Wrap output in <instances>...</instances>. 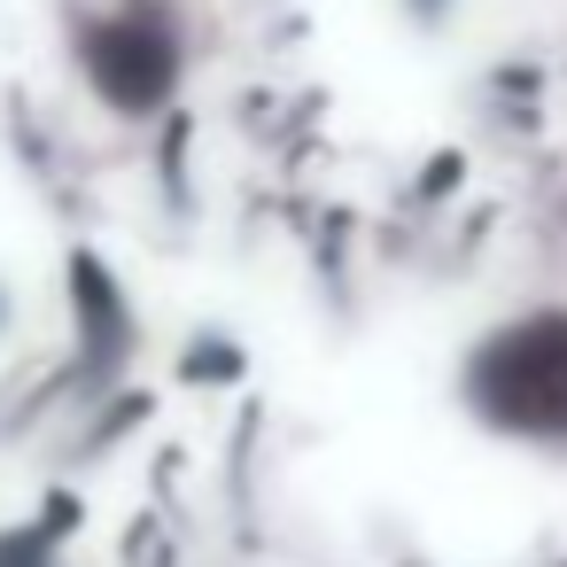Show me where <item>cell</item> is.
Here are the masks:
<instances>
[{
  "label": "cell",
  "mask_w": 567,
  "mask_h": 567,
  "mask_svg": "<svg viewBox=\"0 0 567 567\" xmlns=\"http://www.w3.org/2000/svg\"><path fill=\"white\" fill-rule=\"evenodd\" d=\"M412 9H420V17H435V9H451V0H412Z\"/></svg>",
  "instance_id": "3957f363"
},
{
  "label": "cell",
  "mask_w": 567,
  "mask_h": 567,
  "mask_svg": "<svg viewBox=\"0 0 567 567\" xmlns=\"http://www.w3.org/2000/svg\"><path fill=\"white\" fill-rule=\"evenodd\" d=\"M9 334H17V288L0 280V342H9Z\"/></svg>",
  "instance_id": "7a4b0ae2"
},
{
  "label": "cell",
  "mask_w": 567,
  "mask_h": 567,
  "mask_svg": "<svg viewBox=\"0 0 567 567\" xmlns=\"http://www.w3.org/2000/svg\"><path fill=\"white\" fill-rule=\"evenodd\" d=\"M79 79L110 102V110H125V117H141V110H156L172 86H179V24L164 17V9H148V0H125V9H102V17H86L79 24Z\"/></svg>",
  "instance_id": "6da1fadb"
}]
</instances>
